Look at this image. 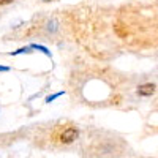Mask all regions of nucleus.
<instances>
[{
  "instance_id": "1",
  "label": "nucleus",
  "mask_w": 158,
  "mask_h": 158,
  "mask_svg": "<svg viewBox=\"0 0 158 158\" xmlns=\"http://www.w3.org/2000/svg\"><path fill=\"white\" fill-rule=\"evenodd\" d=\"M77 136H79V131H77L76 128H67V130L62 133L60 141H62L63 144H70V142H73Z\"/></svg>"
},
{
  "instance_id": "8",
  "label": "nucleus",
  "mask_w": 158,
  "mask_h": 158,
  "mask_svg": "<svg viewBox=\"0 0 158 158\" xmlns=\"http://www.w3.org/2000/svg\"><path fill=\"white\" fill-rule=\"evenodd\" d=\"M13 0H0V5H6V3H11Z\"/></svg>"
},
{
  "instance_id": "5",
  "label": "nucleus",
  "mask_w": 158,
  "mask_h": 158,
  "mask_svg": "<svg viewBox=\"0 0 158 158\" xmlns=\"http://www.w3.org/2000/svg\"><path fill=\"white\" fill-rule=\"evenodd\" d=\"M65 94V92H57V94H54V95H49L48 98H46V103H51V101H54L56 98H59V97H62Z\"/></svg>"
},
{
  "instance_id": "7",
  "label": "nucleus",
  "mask_w": 158,
  "mask_h": 158,
  "mask_svg": "<svg viewBox=\"0 0 158 158\" xmlns=\"http://www.w3.org/2000/svg\"><path fill=\"white\" fill-rule=\"evenodd\" d=\"M0 71H2V73H6V71H10V67H5V65H0Z\"/></svg>"
},
{
  "instance_id": "6",
  "label": "nucleus",
  "mask_w": 158,
  "mask_h": 158,
  "mask_svg": "<svg viewBox=\"0 0 158 158\" xmlns=\"http://www.w3.org/2000/svg\"><path fill=\"white\" fill-rule=\"evenodd\" d=\"M49 32H56L57 30V25H56V22H49Z\"/></svg>"
},
{
  "instance_id": "2",
  "label": "nucleus",
  "mask_w": 158,
  "mask_h": 158,
  "mask_svg": "<svg viewBox=\"0 0 158 158\" xmlns=\"http://www.w3.org/2000/svg\"><path fill=\"white\" fill-rule=\"evenodd\" d=\"M138 94L141 97H150L155 94V84H144L138 87Z\"/></svg>"
},
{
  "instance_id": "3",
  "label": "nucleus",
  "mask_w": 158,
  "mask_h": 158,
  "mask_svg": "<svg viewBox=\"0 0 158 158\" xmlns=\"http://www.w3.org/2000/svg\"><path fill=\"white\" fill-rule=\"evenodd\" d=\"M30 49H36V51H40V52H43L44 56L51 57V51H49L46 46H41V44H30Z\"/></svg>"
},
{
  "instance_id": "4",
  "label": "nucleus",
  "mask_w": 158,
  "mask_h": 158,
  "mask_svg": "<svg viewBox=\"0 0 158 158\" xmlns=\"http://www.w3.org/2000/svg\"><path fill=\"white\" fill-rule=\"evenodd\" d=\"M24 52H32L30 51V46H25V48H21L18 51H13V52H10L8 56H19V54H24Z\"/></svg>"
}]
</instances>
